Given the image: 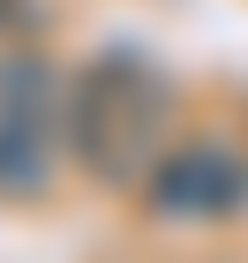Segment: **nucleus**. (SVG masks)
<instances>
[{"instance_id":"obj_1","label":"nucleus","mask_w":248,"mask_h":263,"mask_svg":"<svg viewBox=\"0 0 248 263\" xmlns=\"http://www.w3.org/2000/svg\"><path fill=\"white\" fill-rule=\"evenodd\" d=\"M165 76L143 61V53H98L68 76V105H61V143L68 158L105 188H128L143 181L165 151Z\"/></svg>"},{"instance_id":"obj_4","label":"nucleus","mask_w":248,"mask_h":263,"mask_svg":"<svg viewBox=\"0 0 248 263\" xmlns=\"http://www.w3.org/2000/svg\"><path fill=\"white\" fill-rule=\"evenodd\" d=\"M23 23H30V0H0V38H15Z\"/></svg>"},{"instance_id":"obj_2","label":"nucleus","mask_w":248,"mask_h":263,"mask_svg":"<svg viewBox=\"0 0 248 263\" xmlns=\"http://www.w3.org/2000/svg\"><path fill=\"white\" fill-rule=\"evenodd\" d=\"M68 76L45 53H0V196L30 203L53 188L68 143H61Z\"/></svg>"},{"instance_id":"obj_3","label":"nucleus","mask_w":248,"mask_h":263,"mask_svg":"<svg viewBox=\"0 0 248 263\" xmlns=\"http://www.w3.org/2000/svg\"><path fill=\"white\" fill-rule=\"evenodd\" d=\"M143 203L165 226H226V218L248 211V158L233 143H218V136L173 143L143 173Z\"/></svg>"}]
</instances>
